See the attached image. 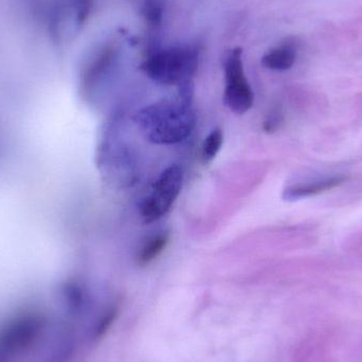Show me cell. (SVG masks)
<instances>
[{
    "label": "cell",
    "instance_id": "6da1fadb",
    "mask_svg": "<svg viewBox=\"0 0 362 362\" xmlns=\"http://www.w3.org/2000/svg\"><path fill=\"white\" fill-rule=\"evenodd\" d=\"M178 101H163L144 108L136 123L146 140L159 146H169L187 139L195 127V114L189 105V85L181 87Z\"/></svg>",
    "mask_w": 362,
    "mask_h": 362
},
{
    "label": "cell",
    "instance_id": "7a4b0ae2",
    "mask_svg": "<svg viewBox=\"0 0 362 362\" xmlns=\"http://www.w3.org/2000/svg\"><path fill=\"white\" fill-rule=\"evenodd\" d=\"M199 61V50L192 46L156 49L144 59L141 70L146 76L163 85L189 84Z\"/></svg>",
    "mask_w": 362,
    "mask_h": 362
},
{
    "label": "cell",
    "instance_id": "3957f363",
    "mask_svg": "<svg viewBox=\"0 0 362 362\" xmlns=\"http://www.w3.org/2000/svg\"><path fill=\"white\" fill-rule=\"evenodd\" d=\"M182 185L180 167L171 165L165 169L153 185L152 192L140 204V214L144 223H154L165 216L180 196Z\"/></svg>",
    "mask_w": 362,
    "mask_h": 362
},
{
    "label": "cell",
    "instance_id": "277c9868",
    "mask_svg": "<svg viewBox=\"0 0 362 362\" xmlns=\"http://www.w3.org/2000/svg\"><path fill=\"white\" fill-rule=\"evenodd\" d=\"M223 70L226 80L223 103L235 114H246L252 107L255 93L245 74L242 49L234 48L227 53Z\"/></svg>",
    "mask_w": 362,
    "mask_h": 362
},
{
    "label": "cell",
    "instance_id": "5b68a950",
    "mask_svg": "<svg viewBox=\"0 0 362 362\" xmlns=\"http://www.w3.org/2000/svg\"><path fill=\"white\" fill-rule=\"evenodd\" d=\"M346 180H348V177H346V176H334V177L316 180L314 182L291 185V187L284 189L283 198L285 200H288V202H295V200L302 199V198L318 195V194L323 193V192L339 187Z\"/></svg>",
    "mask_w": 362,
    "mask_h": 362
},
{
    "label": "cell",
    "instance_id": "8992f818",
    "mask_svg": "<svg viewBox=\"0 0 362 362\" xmlns=\"http://www.w3.org/2000/svg\"><path fill=\"white\" fill-rule=\"evenodd\" d=\"M297 59V48L291 42H283L270 49L262 59V65L274 71H286L291 69Z\"/></svg>",
    "mask_w": 362,
    "mask_h": 362
},
{
    "label": "cell",
    "instance_id": "52a82bcc",
    "mask_svg": "<svg viewBox=\"0 0 362 362\" xmlns=\"http://www.w3.org/2000/svg\"><path fill=\"white\" fill-rule=\"evenodd\" d=\"M170 242V234L168 232H160L151 236L137 255V262L140 266H146L152 263L165 250Z\"/></svg>",
    "mask_w": 362,
    "mask_h": 362
},
{
    "label": "cell",
    "instance_id": "ba28073f",
    "mask_svg": "<svg viewBox=\"0 0 362 362\" xmlns=\"http://www.w3.org/2000/svg\"><path fill=\"white\" fill-rule=\"evenodd\" d=\"M223 144V134L221 129H214L202 144V157L204 163H210L216 157Z\"/></svg>",
    "mask_w": 362,
    "mask_h": 362
},
{
    "label": "cell",
    "instance_id": "9c48e42d",
    "mask_svg": "<svg viewBox=\"0 0 362 362\" xmlns=\"http://www.w3.org/2000/svg\"><path fill=\"white\" fill-rule=\"evenodd\" d=\"M283 122V116L281 114V112H279L278 110H274L272 114L268 116V118L266 119L265 123H264V129L267 133H274L276 132L279 127H281Z\"/></svg>",
    "mask_w": 362,
    "mask_h": 362
}]
</instances>
